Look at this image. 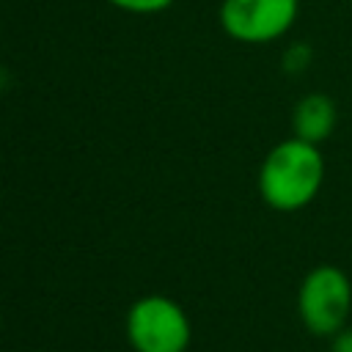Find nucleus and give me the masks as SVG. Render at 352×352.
<instances>
[{
    "instance_id": "obj_2",
    "label": "nucleus",
    "mask_w": 352,
    "mask_h": 352,
    "mask_svg": "<svg viewBox=\"0 0 352 352\" xmlns=\"http://www.w3.org/2000/svg\"><path fill=\"white\" fill-rule=\"evenodd\" d=\"M297 319L316 338H333L349 324L352 278L338 264L311 267L297 286Z\"/></svg>"
},
{
    "instance_id": "obj_7",
    "label": "nucleus",
    "mask_w": 352,
    "mask_h": 352,
    "mask_svg": "<svg viewBox=\"0 0 352 352\" xmlns=\"http://www.w3.org/2000/svg\"><path fill=\"white\" fill-rule=\"evenodd\" d=\"M311 60H314V50H311L308 44H302V41L292 44V47L283 52V69H286L289 74H302V72L311 66Z\"/></svg>"
},
{
    "instance_id": "obj_1",
    "label": "nucleus",
    "mask_w": 352,
    "mask_h": 352,
    "mask_svg": "<svg viewBox=\"0 0 352 352\" xmlns=\"http://www.w3.org/2000/svg\"><path fill=\"white\" fill-rule=\"evenodd\" d=\"M324 173L327 165L322 148L292 135L278 140L264 154L256 176V190L264 206L280 214H292L319 198Z\"/></svg>"
},
{
    "instance_id": "obj_5",
    "label": "nucleus",
    "mask_w": 352,
    "mask_h": 352,
    "mask_svg": "<svg viewBox=\"0 0 352 352\" xmlns=\"http://www.w3.org/2000/svg\"><path fill=\"white\" fill-rule=\"evenodd\" d=\"M338 126V104L333 96L322 91H311L300 96L292 107V135L300 140H308L314 146H322L333 138Z\"/></svg>"
},
{
    "instance_id": "obj_3",
    "label": "nucleus",
    "mask_w": 352,
    "mask_h": 352,
    "mask_svg": "<svg viewBox=\"0 0 352 352\" xmlns=\"http://www.w3.org/2000/svg\"><path fill=\"white\" fill-rule=\"evenodd\" d=\"M124 333L135 352H187L192 341L187 311L165 294L138 297L126 311Z\"/></svg>"
},
{
    "instance_id": "obj_8",
    "label": "nucleus",
    "mask_w": 352,
    "mask_h": 352,
    "mask_svg": "<svg viewBox=\"0 0 352 352\" xmlns=\"http://www.w3.org/2000/svg\"><path fill=\"white\" fill-rule=\"evenodd\" d=\"M330 341V346H327V352H352V327L346 324L344 330H338L333 338H327Z\"/></svg>"
},
{
    "instance_id": "obj_4",
    "label": "nucleus",
    "mask_w": 352,
    "mask_h": 352,
    "mask_svg": "<svg viewBox=\"0 0 352 352\" xmlns=\"http://www.w3.org/2000/svg\"><path fill=\"white\" fill-rule=\"evenodd\" d=\"M300 16V0H220V30L239 44H272Z\"/></svg>"
},
{
    "instance_id": "obj_6",
    "label": "nucleus",
    "mask_w": 352,
    "mask_h": 352,
    "mask_svg": "<svg viewBox=\"0 0 352 352\" xmlns=\"http://www.w3.org/2000/svg\"><path fill=\"white\" fill-rule=\"evenodd\" d=\"M113 8L126 11V14H138V16H148V14H162L168 11L176 0H107Z\"/></svg>"
}]
</instances>
